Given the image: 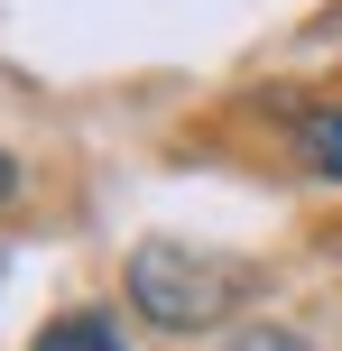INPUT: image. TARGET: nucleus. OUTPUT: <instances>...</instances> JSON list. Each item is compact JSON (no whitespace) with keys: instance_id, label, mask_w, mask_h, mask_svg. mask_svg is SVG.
Masks as SVG:
<instances>
[{"instance_id":"obj_1","label":"nucleus","mask_w":342,"mask_h":351,"mask_svg":"<svg viewBox=\"0 0 342 351\" xmlns=\"http://www.w3.org/2000/svg\"><path fill=\"white\" fill-rule=\"evenodd\" d=\"M130 296H139L148 324H167V333H204L213 315H232V268H213L204 250H176V241H148L139 259H130Z\"/></svg>"},{"instance_id":"obj_2","label":"nucleus","mask_w":342,"mask_h":351,"mask_svg":"<svg viewBox=\"0 0 342 351\" xmlns=\"http://www.w3.org/2000/svg\"><path fill=\"white\" fill-rule=\"evenodd\" d=\"M37 351H130V342L111 333L102 315H65V324H47V342H37Z\"/></svg>"},{"instance_id":"obj_3","label":"nucleus","mask_w":342,"mask_h":351,"mask_svg":"<svg viewBox=\"0 0 342 351\" xmlns=\"http://www.w3.org/2000/svg\"><path fill=\"white\" fill-rule=\"evenodd\" d=\"M306 158L324 176H342V111H315V121H306Z\"/></svg>"},{"instance_id":"obj_4","label":"nucleus","mask_w":342,"mask_h":351,"mask_svg":"<svg viewBox=\"0 0 342 351\" xmlns=\"http://www.w3.org/2000/svg\"><path fill=\"white\" fill-rule=\"evenodd\" d=\"M222 351H315V342H296V333H232Z\"/></svg>"},{"instance_id":"obj_5","label":"nucleus","mask_w":342,"mask_h":351,"mask_svg":"<svg viewBox=\"0 0 342 351\" xmlns=\"http://www.w3.org/2000/svg\"><path fill=\"white\" fill-rule=\"evenodd\" d=\"M0 194H10V158H0Z\"/></svg>"}]
</instances>
